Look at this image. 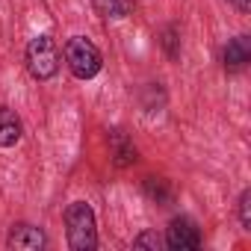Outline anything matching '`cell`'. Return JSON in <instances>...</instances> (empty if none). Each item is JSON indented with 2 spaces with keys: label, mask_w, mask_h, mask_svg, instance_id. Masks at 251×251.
I'll use <instances>...</instances> for the list:
<instances>
[{
  "label": "cell",
  "mask_w": 251,
  "mask_h": 251,
  "mask_svg": "<svg viewBox=\"0 0 251 251\" xmlns=\"http://www.w3.org/2000/svg\"><path fill=\"white\" fill-rule=\"evenodd\" d=\"M65 233H68V245L74 251H92V248H98L95 210L86 201L68 204V210H65Z\"/></svg>",
  "instance_id": "obj_1"
},
{
  "label": "cell",
  "mask_w": 251,
  "mask_h": 251,
  "mask_svg": "<svg viewBox=\"0 0 251 251\" xmlns=\"http://www.w3.org/2000/svg\"><path fill=\"white\" fill-rule=\"evenodd\" d=\"M65 62H68V68L77 80H92L103 65L100 50L83 36H74V39L65 42Z\"/></svg>",
  "instance_id": "obj_2"
},
{
  "label": "cell",
  "mask_w": 251,
  "mask_h": 251,
  "mask_svg": "<svg viewBox=\"0 0 251 251\" xmlns=\"http://www.w3.org/2000/svg\"><path fill=\"white\" fill-rule=\"evenodd\" d=\"M24 59H27V68H30V74L36 80H50L59 71V50H56V45H53L50 36L30 39Z\"/></svg>",
  "instance_id": "obj_3"
},
{
  "label": "cell",
  "mask_w": 251,
  "mask_h": 251,
  "mask_svg": "<svg viewBox=\"0 0 251 251\" xmlns=\"http://www.w3.org/2000/svg\"><path fill=\"white\" fill-rule=\"evenodd\" d=\"M163 242L169 248H175V251H195V248H201V230H198V225L192 219L177 216V219H172Z\"/></svg>",
  "instance_id": "obj_4"
},
{
  "label": "cell",
  "mask_w": 251,
  "mask_h": 251,
  "mask_svg": "<svg viewBox=\"0 0 251 251\" xmlns=\"http://www.w3.org/2000/svg\"><path fill=\"white\" fill-rule=\"evenodd\" d=\"M6 242H9V248H21V251H39V248L48 245L45 233L36 225H15L9 230V239Z\"/></svg>",
  "instance_id": "obj_5"
},
{
  "label": "cell",
  "mask_w": 251,
  "mask_h": 251,
  "mask_svg": "<svg viewBox=\"0 0 251 251\" xmlns=\"http://www.w3.org/2000/svg\"><path fill=\"white\" fill-rule=\"evenodd\" d=\"M248 59H251V39L248 36L230 39L227 48H225V68L227 71H239V68H245Z\"/></svg>",
  "instance_id": "obj_6"
},
{
  "label": "cell",
  "mask_w": 251,
  "mask_h": 251,
  "mask_svg": "<svg viewBox=\"0 0 251 251\" xmlns=\"http://www.w3.org/2000/svg\"><path fill=\"white\" fill-rule=\"evenodd\" d=\"M18 139H21V118L9 106H0V148H12Z\"/></svg>",
  "instance_id": "obj_7"
},
{
  "label": "cell",
  "mask_w": 251,
  "mask_h": 251,
  "mask_svg": "<svg viewBox=\"0 0 251 251\" xmlns=\"http://www.w3.org/2000/svg\"><path fill=\"white\" fill-rule=\"evenodd\" d=\"M109 148H112V157H115L118 166L136 163V148L127 142V136H124L121 130H112V133H109Z\"/></svg>",
  "instance_id": "obj_8"
},
{
  "label": "cell",
  "mask_w": 251,
  "mask_h": 251,
  "mask_svg": "<svg viewBox=\"0 0 251 251\" xmlns=\"http://www.w3.org/2000/svg\"><path fill=\"white\" fill-rule=\"evenodd\" d=\"M92 3L103 18H124L130 12V0H92Z\"/></svg>",
  "instance_id": "obj_9"
},
{
  "label": "cell",
  "mask_w": 251,
  "mask_h": 251,
  "mask_svg": "<svg viewBox=\"0 0 251 251\" xmlns=\"http://www.w3.org/2000/svg\"><path fill=\"white\" fill-rule=\"evenodd\" d=\"M133 245H136V248H151V251H160V248H163V236H160L157 230H145V233H139V236L133 239Z\"/></svg>",
  "instance_id": "obj_10"
},
{
  "label": "cell",
  "mask_w": 251,
  "mask_h": 251,
  "mask_svg": "<svg viewBox=\"0 0 251 251\" xmlns=\"http://www.w3.org/2000/svg\"><path fill=\"white\" fill-rule=\"evenodd\" d=\"M239 222L245 230H251V189H245L239 195Z\"/></svg>",
  "instance_id": "obj_11"
},
{
  "label": "cell",
  "mask_w": 251,
  "mask_h": 251,
  "mask_svg": "<svg viewBox=\"0 0 251 251\" xmlns=\"http://www.w3.org/2000/svg\"><path fill=\"white\" fill-rule=\"evenodd\" d=\"M145 189H148V195H151V198H160V201H169V189L163 186V180H154V177H151V180L145 183Z\"/></svg>",
  "instance_id": "obj_12"
},
{
  "label": "cell",
  "mask_w": 251,
  "mask_h": 251,
  "mask_svg": "<svg viewBox=\"0 0 251 251\" xmlns=\"http://www.w3.org/2000/svg\"><path fill=\"white\" fill-rule=\"evenodd\" d=\"M227 3H230V6H233L236 12H242V15H245V12L251 9V0H227Z\"/></svg>",
  "instance_id": "obj_13"
}]
</instances>
